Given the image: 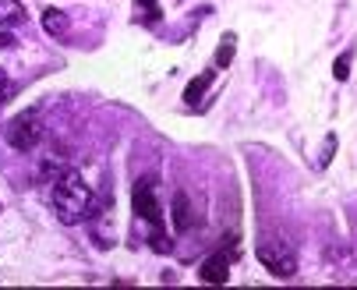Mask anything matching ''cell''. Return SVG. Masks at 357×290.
I'll return each mask as SVG.
<instances>
[{
  "instance_id": "obj_4",
  "label": "cell",
  "mask_w": 357,
  "mask_h": 290,
  "mask_svg": "<svg viewBox=\"0 0 357 290\" xmlns=\"http://www.w3.org/2000/svg\"><path fill=\"white\" fill-rule=\"evenodd\" d=\"M156 181L152 177H142L131 191V202H135V216H142L149 227H163V209L156 202V188H152Z\"/></svg>"
},
{
  "instance_id": "obj_6",
  "label": "cell",
  "mask_w": 357,
  "mask_h": 290,
  "mask_svg": "<svg viewBox=\"0 0 357 290\" xmlns=\"http://www.w3.org/2000/svg\"><path fill=\"white\" fill-rule=\"evenodd\" d=\"M43 29H46L50 39H68L71 36V18L64 11H57V8H46L43 11Z\"/></svg>"
},
{
  "instance_id": "obj_13",
  "label": "cell",
  "mask_w": 357,
  "mask_h": 290,
  "mask_svg": "<svg viewBox=\"0 0 357 290\" xmlns=\"http://www.w3.org/2000/svg\"><path fill=\"white\" fill-rule=\"evenodd\" d=\"M333 153H336V135H329V138H326V149H322V160H319V167H326Z\"/></svg>"
},
{
  "instance_id": "obj_15",
  "label": "cell",
  "mask_w": 357,
  "mask_h": 290,
  "mask_svg": "<svg viewBox=\"0 0 357 290\" xmlns=\"http://www.w3.org/2000/svg\"><path fill=\"white\" fill-rule=\"evenodd\" d=\"M11 46H15V36L8 29H0V50H11Z\"/></svg>"
},
{
  "instance_id": "obj_11",
  "label": "cell",
  "mask_w": 357,
  "mask_h": 290,
  "mask_svg": "<svg viewBox=\"0 0 357 290\" xmlns=\"http://www.w3.org/2000/svg\"><path fill=\"white\" fill-rule=\"evenodd\" d=\"M234 46H237V36L227 32L223 43H220V50H216V64H220V68H230V61H234Z\"/></svg>"
},
{
  "instance_id": "obj_2",
  "label": "cell",
  "mask_w": 357,
  "mask_h": 290,
  "mask_svg": "<svg viewBox=\"0 0 357 290\" xmlns=\"http://www.w3.org/2000/svg\"><path fill=\"white\" fill-rule=\"evenodd\" d=\"M255 255H259V262H262L269 273H276V276H283V280H290V276L297 273V252H294V245H287L283 237H266V241H259Z\"/></svg>"
},
{
  "instance_id": "obj_14",
  "label": "cell",
  "mask_w": 357,
  "mask_h": 290,
  "mask_svg": "<svg viewBox=\"0 0 357 290\" xmlns=\"http://www.w3.org/2000/svg\"><path fill=\"white\" fill-rule=\"evenodd\" d=\"M8 96H11V82H8V75H4V71H0V103H4Z\"/></svg>"
},
{
  "instance_id": "obj_8",
  "label": "cell",
  "mask_w": 357,
  "mask_h": 290,
  "mask_svg": "<svg viewBox=\"0 0 357 290\" xmlns=\"http://www.w3.org/2000/svg\"><path fill=\"white\" fill-rule=\"evenodd\" d=\"M15 25H25L22 0H0V29H15Z\"/></svg>"
},
{
  "instance_id": "obj_1",
  "label": "cell",
  "mask_w": 357,
  "mask_h": 290,
  "mask_svg": "<svg viewBox=\"0 0 357 290\" xmlns=\"http://www.w3.org/2000/svg\"><path fill=\"white\" fill-rule=\"evenodd\" d=\"M54 213H57V220L61 223H68V227H75V223H82L85 216H92V209H96V199H92V188L78 177V174H61L57 181H54Z\"/></svg>"
},
{
  "instance_id": "obj_12",
  "label": "cell",
  "mask_w": 357,
  "mask_h": 290,
  "mask_svg": "<svg viewBox=\"0 0 357 290\" xmlns=\"http://www.w3.org/2000/svg\"><path fill=\"white\" fill-rule=\"evenodd\" d=\"M350 61H354L350 50L336 57V64H333V78H336V82H347V78H350Z\"/></svg>"
},
{
  "instance_id": "obj_5",
  "label": "cell",
  "mask_w": 357,
  "mask_h": 290,
  "mask_svg": "<svg viewBox=\"0 0 357 290\" xmlns=\"http://www.w3.org/2000/svg\"><path fill=\"white\" fill-rule=\"evenodd\" d=\"M198 280L202 283H227L230 280V255H220V252L209 255L198 269Z\"/></svg>"
},
{
  "instance_id": "obj_7",
  "label": "cell",
  "mask_w": 357,
  "mask_h": 290,
  "mask_svg": "<svg viewBox=\"0 0 357 290\" xmlns=\"http://www.w3.org/2000/svg\"><path fill=\"white\" fill-rule=\"evenodd\" d=\"M213 78H216V71H202V75L184 89V103H188V107H202V96H206V89L213 85Z\"/></svg>"
},
{
  "instance_id": "obj_9",
  "label": "cell",
  "mask_w": 357,
  "mask_h": 290,
  "mask_svg": "<svg viewBox=\"0 0 357 290\" xmlns=\"http://www.w3.org/2000/svg\"><path fill=\"white\" fill-rule=\"evenodd\" d=\"M191 227V209H188V195L184 191H177L174 195V230L177 234H184Z\"/></svg>"
},
{
  "instance_id": "obj_3",
  "label": "cell",
  "mask_w": 357,
  "mask_h": 290,
  "mask_svg": "<svg viewBox=\"0 0 357 290\" xmlns=\"http://www.w3.org/2000/svg\"><path fill=\"white\" fill-rule=\"evenodd\" d=\"M39 142H43V124H39V110L36 107L8 124V145H11V149L29 153V149H36Z\"/></svg>"
},
{
  "instance_id": "obj_10",
  "label": "cell",
  "mask_w": 357,
  "mask_h": 290,
  "mask_svg": "<svg viewBox=\"0 0 357 290\" xmlns=\"http://www.w3.org/2000/svg\"><path fill=\"white\" fill-rule=\"evenodd\" d=\"M135 4L142 8V22L145 25H156L163 18V8H160V0H135Z\"/></svg>"
}]
</instances>
